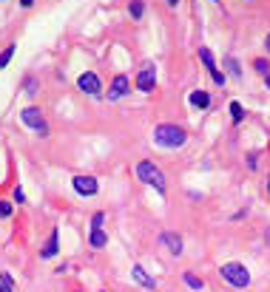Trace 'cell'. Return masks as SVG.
Listing matches in <instances>:
<instances>
[{"label": "cell", "mask_w": 270, "mask_h": 292, "mask_svg": "<svg viewBox=\"0 0 270 292\" xmlns=\"http://www.w3.org/2000/svg\"><path fill=\"white\" fill-rule=\"evenodd\" d=\"M177 3H179V0H168V6H177Z\"/></svg>", "instance_id": "obj_28"}, {"label": "cell", "mask_w": 270, "mask_h": 292, "mask_svg": "<svg viewBox=\"0 0 270 292\" xmlns=\"http://www.w3.org/2000/svg\"><path fill=\"white\" fill-rule=\"evenodd\" d=\"M253 68H256L259 74H264V77H267V62H264V60H256V62H253Z\"/></svg>", "instance_id": "obj_22"}, {"label": "cell", "mask_w": 270, "mask_h": 292, "mask_svg": "<svg viewBox=\"0 0 270 292\" xmlns=\"http://www.w3.org/2000/svg\"><path fill=\"white\" fill-rule=\"evenodd\" d=\"M190 105H197V108H208V105H210L208 91H202V88H199V91H194V94H190Z\"/></svg>", "instance_id": "obj_13"}, {"label": "cell", "mask_w": 270, "mask_h": 292, "mask_svg": "<svg viewBox=\"0 0 270 292\" xmlns=\"http://www.w3.org/2000/svg\"><path fill=\"white\" fill-rule=\"evenodd\" d=\"M264 79H267V88H270V74H267V77H264Z\"/></svg>", "instance_id": "obj_30"}, {"label": "cell", "mask_w": 270, "mask_h": 292, "mask_svg": "<svg viewBox=\"0 0 270 292\" xmlns=\"http://www.w3.org/2000/svg\"><path fill=\"white\" fill-rule=\"evenodd\" d=\"M74 190H77V193L80 196H94L100 190V184H97V179L94 176H74Z\"/></svg>", "instance_id": "obj_8"}, {"label": "cell", "mask_w": 270, "mask_h": 292, "mask_svg": "<svg viewBox=\"0 0 270 292\" xmlns=\"http://www.w3.org/2000/svg\"><path fill=\"white\" fill-rule=\"evenodd\" d=\"M6 216H12V204L0 199V219H6Z\"/></svg>", "instance_id": "obj_21"}, {"label": "cell", "mask_w": 270, "mask_h": 292, "mask_svg": "<svg viewBox=\"0 0 270 292\" xmlns=\"http://www.w3.org/2000/svg\"><path fill=\"white\" fill-rule=\"evenodd\" d=\"M14 201H26V193L20 187H14Z\"/></svg>", "instance_id": "obj_25"}, {"label": "cell", "mask_w": 270, "mask_h": 292, "mask_svg": "<svg viewBox=\"0 0 270 292\" xmlns=\"http://www.w3.org/2000/svg\"><path fill=\"white\" fill-rule=\"evenodd\" d=\"M153 142L160 148H182L185 145V131L179 125H157L153 128Z\"/></svg>", "instance_id": "obj_1"}, {"label": "cell", "mask_w": 270, "mask_h": 292, "mask_svg": "<svg viewBox=\"0 0 270 292\" xmlns=\"http://www.w3.org/2000/svg\"><path fill=\"white\" fill-rule=\"evenodd\" d=\"M57 238H60V233H57V230H51L49 241H46L43 253H40V256H43V258H54V256H57Z\"/></svg>", "instance_id": "obj_12"}, {"label": "cell", "mask_w": 270, "mask_h": 292, "mask_svg": "<svg viewBox=\"0 0 270 292\" xmlns=\"http://www.w3.org/2000/svg\"><path fill=\"white\" fill-rule=\"evenodd\" d=\"M160 241L168 247V253H173V256H182V238H179L177 233H162Z\"/></svg>", "instance_id": "obj_10"}, {"label": "cell", "mask_w": 270, "mask_h": 292, "mask_svg": "<svg viewBox=\"0 0 270 292\" xmlns=\"http://www.w3.org/2000/svg\"><path fill=\"white\" fill-rule=\"evenodd\" d=\"M128 12H131V17H134V20H140V17H142V12H145V3H142V0H134Z\"/></svg>", "instance_id": "obj_18"}, {"label": "cell", "mask_w": 270, "mask_h": 292, "mask_svg": "<svg viewBox=\"0 0 270 292\" xmlns=\"http://www.w3.org/2000/svg\"><path fill=\"white\" fill-rule=\"evenodd\" d=\"M199 60L205 62V68H208V74H210V77H214V82H216V86H225V74H222L219 68H216V62H214V54H210L208 49H199Z\"/></svg>", "instance_id": "obj_6"}, {"label": "cell", "mask_w": 270, "mask_h": 292, "mask_svg": "<svg viewBox=\"0 0 270 292\" xmlns=\"http://www.w3.org/2000/svg\"><path fill=\"white\" fill-rule=\"evenodd\" d=\"M222 278L227 281L230 286H236V289H245L247 284H250V273H247V267L245 264H236V261H227V264H222Z\"/></svg>", "instance_id": "obj_3"}, {"label": "cell", "mask_w": 270, "mask_h": 292, "mask_svg": "<svg viewBox=\"0 0 270 292\" xmlns=\"http://www.w3.org/2000/svg\"><path fill=\"white\" fill-rule=\"evenodd\" d=\"M153 86H157V71H153V66H145L140 74H137V88L145 91V94H151Z\"/></svg>", "instance_id": "obj_7"}, {"label": "cell", "mask_w": 270, "mask_h": 292, "mask_svg": "<svg viewBox=\"0 0 270 292\" xmlns=\"http://www.w3.org/2000/svg\"><path fill=\"white\" fill-rule=\"evenodd\" d=\"M131 275H134V281H137V284H142V286H145V289H153V286H157V284H153V278H151V275H148L145 269L140 267V264H134V269H131Z\"/></svg>", "instance_id": "obj_11"}, {"label": "cell", "mask_w": 270, "mask_h": 292, "mask_svg": "<svg viewBox=\"0 0 270 292\" xmlns=\"http://www.w3.org/2000/svg\"><path fill=\"white\" fill-rule=\"evenodd\" d=\"M225 66L230 68V74H234V77H242V68H239V62H236L234 57H225Z\"/></svg>", "instance_id": "obj_20"}, {"label": "cell", "mask_w": 270, "mask_h": 292, "mask_svg": "<svg viewBox=\"0 0 270 292\" xmlns=\"http://www.w3.org/2000/svg\"><path fill=\"white\" fill-rule=\"evenodd\" d=\"M267 196H270V176H267Z\"/></svg>", "instance_id": "obj_29"}, {"label": "cell", "mask_w": 270, "mask_h": 292, "mask_svg": "<svg viewBox=\"0 0 270 292\" xmlns=\"http://www.w3.org/2000/svg\"><path fill=\"white\" fill-rule=\"evenodd\" d=\"M230 116H234V122H242V119H245V111H242L239 102H230Z\"/></svg>", "instance_id": "obj_19"}, {"label": "cell", "mask_w": 270, "mask_h": 292, "mask_svg": "<svg viewBox=\"0 0 270 292\" xmlns=\"http://www.w3.org/2000/svg\"><path fill=\"white\" fill-rule=\"evenodd\" d=\"M185 284H188L190 289H197V292H202V289H205V284H202V281H199L194 273H185Z\"/></svg>", "instance_id": "obj_16"}, {"label": "cell", "mask_w": 270, "mask_h": 292, "mask_svg": "<svg viewBox=\"0 0 270 292\" xmlns=\"http://www.w3.org/2000/svg\"><path fill=\"white\" fill-rule=\"evenodd\" d=\"M105 244H108V236H105L103 233V227H94L91 230V247H105Z\"/></svg>", "instance_id": "obj_14"}, {"label": "cell", "mask_w": 270, "mask_h": 292, "mask_svg": "<svg viewBox=\"0 0 270 292\" xmlns=\"http://www.w3.org/2000/svg\"><path fill=\"white\" fill-rule=\"evenodd\" d=\"M26 94H37V82H34V79H26Z\"/></svg>", "instance_id": "obj_23"}, {"label": "cell", "mask_w": 270, "mask_h": 292, "mask_svg": "<svg viewBox=\"0 0 270 292\" xmlns=\"http://www.w3.org/2000/svg\"><path fill=\"white\" fill-rule=\"evenodd\" d=\"M14 286V278L9 273H0V292H12Z\"/></svg>", "instance_id": "obj_17"}, {"label": "cell", "mask_w": 270, "mask_h": 292, "mask_svg": "<svg viewBox=\"0 0 270 292\" xmlns=\"http://www.w3.org/2000/svg\"><path fill=\"white\" fill-rule=\"evenodd\" d=\"M31 3H34V0H20V6H26V9H29Z\"/></svg>", "instance_id": "obj_26"}, {"label": "cell", "mask_w": 270, "mask_h": 292, "mask_svg": "<svg viewBox=\"0 0 270 292\" xmlns=\"http://www.w3.org/2000/svg\"><path fill=\"white\" fill-rule=\"evenodd\" d=\"M14 51H17V46H6V49H3V51H0V68H6L9 66V60H12V57H14Z\"/></svg>", "instance_id": "obj_15"}, {"label": "cell", "mask_w": 270, "mask_h": 292, "mask_svg": "<svg viewBox=\"0 0 270 292\" xmlns=\"http://www.w3.org/2000/svg\"><path fill=\"white\" fill-rule=\"evenodd\" d=\"M137 176H140V182H145V184H151V187H157L160 193H165V187H168L165 173H162L151 159H142V162L137 164Z\"/></svg>", "instance_id": "obj_2"}, {"label": "cell", "mask_w": 270, "mask_h": 292, "mask_svg": "<svg viewBox=\"0 0 270 292\" xmlns=\"http://www.w3.org/2000/svg\"><path fill=\"white\" fill-rule=\"evenodd\" d=\"M20 119L26 122V125H29V128H34L37 134H49V125H46V119H43V114H40V111L37 108H23V114H20Z\"/></svg>", "instance_id": "obj_4"}, {"label": "cell", "mask_w": 270, "mask_h": 292, "mask_svg": "<svg viewBox=\"0 0 270 292\" xmlns=\"http://www.w3.org/2000/svg\"><path fill=\"white\" fill-rule=\"evenodd\" d=\"M264 46H267V51H270V34H267V37H264Z\"/></svg>", "instance_id": "obj_27"}, {"label": "cell", "mask_w": 270, "mask_h": 292, "mask_svg": "<svg viewBox=\"0 0 270 292\" xmlns=\"http://www.w3.org/2000/svg\"><path fill=\"white\" fill-rule=\"evenodd\" d=\"M77 86H80V91L91 94V97H100V94H103V86H100V77H97V74H91V71L80 74V79H77Z\"/></svg>", "instance_id": "obj_5"}, {"label": "cell", "mask_w": 270, "mask_h": 292, "mask_svg": "<svg viewBox=\"0 0 270 292\" xmlns=\"http://www.w3.org/2000/svg\"><path fill=\"white\" fill-rule=\"evenodd\" d=\"M128 88H131V82H128V77H125V74L114 77V82H111V88H108V99H120V97H125V94H128Z\"/></svg>", "instance_id": "obj_9"}, {"label": "cell", "mask_w": 270, "mask_h": 292, "mask_svg": "<svg viewBox=\"0 0 270 292\" xmlns=\"http://www.w3.org/2000/svg\"><path fill=\"white\" fill-rule=\"evenodd\" d=\"M103 221H105V216H103V213H94V219H91V224H94V227H103Z\"/></svg>", "instance_id": "obj_24"}]
</instances>
